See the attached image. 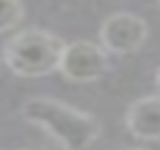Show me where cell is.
Instances as JSON below:
<instances>
[{"instance_id":"obj_1","label":"cell","mask_w":160,"mask_h":150,"mask_svg":"<svg viewBox=\"0 0 160 150\" xmlns=\"http://www.w3.org/2000/svg\"><path fill=\"white\" fill-rule=\"evenodd\" d=\"M21 117L47 131L64 150H87L101 134L97 117L50 96L26 99L21 105Z\"/></svg>"},{"instance_id":"obj_2","label":"cell","mask_w":160,"mask_h":150,"mask_svg":"<svg viewBox=\"0 0 160 150\" xmlns=\"http://www.w3.org/2000/svg\"><path fill=\"white\" fill-rule=\"evenodd\" d=\"M66 42L45 28H24L2 47L5 66L19 77H45L59 70L61 49Z\"/></svg>"},{"instance_id":"obj_3","label":"cell","mask_w":160,"mask_h":150,"mask_svg":"<svg viewBox=\"0 0 160 150\" xmlns=\"http://www.w3.org/2000/svg\"><path fill=\"white\" fill-rule=\"evenodd\" d=\"M108 68V52L92 40L66 42L59 59V73L68 82L90 85L97 82Z\"/></svg>"},{"instance_id":"obj_4","label":"cell","mask_w":160,"mask_h":150,"mask_svg":"<svg viewBox=\"0 0 160 150\" xmlns=\"http://www.w3.org/2000/svg\"><path fill=\"white\" fill-rule=\"evenodd\" d=\"M146 38H148V24L132 12H115L106 16L99 28L101 47L115 56H127L139 52Z\"/></svg>"},{"instance_id":"obj_5","label":"cell","mask_w":160,"mask_h":150,"mask_svg":"<svg viewBox=\"0 0 160 150\" xmlns=\"http://www.w3.org/2000/svg\"><path fill=\"white\" fill-rule=\"evenodd\" d=\"M125 127L134 138L160 141V94L141 96L127 105Z\"/></svg>"},{"instance_id":"obj_6","label":"cell","mask_w":160,"mask_h":150,"mask_svg":"<svg viewBox=\"0 0 160 150\" xmlns=\"http://www.w3.org/2000/svg\"><path fill=\"white\" fill-rule=\"evenodd\" d=\"M24 2L21 0H0V33L12 30L24 21Z\"/></svg>"},{"instance_id":"obj_7","label":"cell","mask_w":160,"mask_h":150,"mask_svg":"<svg viewBox=\"0 0 160 150\" xmlns=\"http://www.w3.org/2000/svg\"><path fill=\"white\" fill-rule=\"evenodd\" d=\"M155 85L160 87V68H158V73H155Z\"/></svg>"},{"instance_id":"obj_8","label":"cell","mask_w":160,"mask_h":150,"mask_svg":"<svg viewBox=\"0 0 160 150\" xmlns=\"http://www.w3.org/2000/svg\"><path fill=\"white\" fill-rule=\"evenodd\" d=\"M125 150H146V148H125Z\"/></svg>"},{"instance_id":"obj_9","label":"cell","mask_w":160,"mask_h":150,"mask_svg":"<svg viewBox=\"0 0 160 150\" xmlns=\"http://www.w3.org/2000/svg\"><path fill=\"white\" fill-rule=\"evenodd\" d=\"M21 150H28V148H21Z\"/></svg>"}]
</instances>
